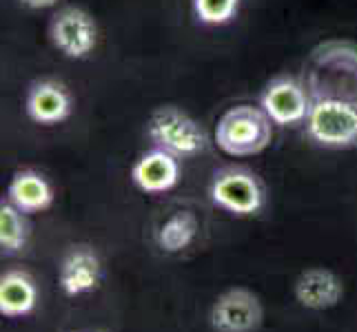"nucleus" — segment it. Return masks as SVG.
<instances>
[{"label":"nucleus","instance_id":"f257e3e1","mask_svg":"<svg viewBox=\"0 0 357 332\" xmlns=\"http://www.w3.org/2000/svg\"><path fill=\"white\" fill-rule=\"evenodd\" d=\"M302 84L313 102L337 100L357 106V45L324 42L304 63Z\"/></svg>","mask_w":357,"mask_h":332},{"label":"nucleus","instance_id":"f03ea898","mask_svg":"<svg viewBox=\"0 0 357 332\" xmlns=\"http://www.w3.org/2000/svg\"><path fill=\"white\" fill-rule=\"evenodd\" d=\"M264 109L238 104L225 111L215 125V144L227 155L249 157L262 153L273 140V127Z\"/></svg>","mask_w":357,"mask_h":332},{"label":"nucleus","instance_id":"7ed1b4c3","mask_svg":"<svg viewBox=\"0 0 357 332\" xmlns=\"http://www.w3.org/2000/svg\"><path fill=\"white\" fill-rule=\"evenodd\" d=\"M146 133H149L158 149L176 157L198 155L206 146L204 129L178 106L155 109L149 118V125H146Z\"/></svg>","mask_w":357,"mask_h":332},{"label":"nucleus","instance_id":"20e7f679","mask_svg":"<svg viewBox=\"0 0 357 332\" xmlns=\"http://www.w3.org/2000/svg\"><path fill=\"white\" fill-rule=\"evenodd\" d=\"M311 140L326 149H357V106L337 100L313 102L306 118Z\"/></svg>","mask_w":357,"mask_h":332},{"label":"nucleus","instance_id":"39448f33","mask_svg":"<svg viewBox=\"0 0 357 332\" xmlns=\"http://www.w3.org/2000/svg\"><path fill=\"white\" fill-rule=\"evenodd\" d=\"M211 202L231 215H255L264 204L260 182L242 168L220 171L211 184Z\"/></svg>","mask_w":357,"mask_h":332},{"label":"nucleus","instance_id":"423d86ee","mask_svg":"<svg viewBox=\"0 0 357 332\" xmlns=\"http://www.w3.org/2000/svg\"><path fill=\"white\" fill-rule=\"evenodd\" d=\"M49 35L58 52L73 60L87 58L98 45L96 20L80 7L60 9L49 24Z\"/></svg>","mask_w":357,"mask_h":332},{"label":"nucleus","instance_id":"0eeeda50","mask_svg":"<svg viewBox=\"0 0 357 332\" xmlns=\"http://www.w3.org/2000/svg\"><path fill=\"white\" fill-rule=\"evenodd\" d=\"M211 328L215 332H253L262 326V303L246 288H231L220 294L211 308Z\"/></svg>","mask_w":357,"mask_h":332},{"label":"nucleus","instance_id":"6e6552de","mask_svg":"<svg viewBox=\"0 0 357 332\" xmlns=\"http://www.w3.org/2000/svg\"><path fill=\"white\" fill-rule=\"evenodd\" d=\"M262 109L273 120V125L289 127L309 118L313 100L306 93L304 84L293 78H275L268 82L262 93Z\"/></svg>","mask_w":357,"mask_h":332},{"label":"nucleus","instance_id":"1a4fd4ad","mask_svg":"<svg viewBox=\"0 0 357 332\" xmlns=\"http://www.w3.org/2000/svg\"><path fill=\"white\" fill-rule=\"evenodd\" d=\"M102 277L100 257L89 246H73L63 260L58 284L67 297H80L98 288Z\"/></svg>","mask_w":357,"mask_h":332},{"label":"nucleus","instance_id":"9d476101","mask_svg":"<svg viewBox=\"0 0 357 332\" xmlns=\"http://www.w3.org/2000/svg\"><path fill=\"white\" fill-rule=\"evenodd\" d=\"M24 111L36 125H58L71 116V95L58 80H36L24 100Z\"/></svg>","mask_w":357,"mask_h":332},{"label":"nucleus","instance_id":"9b49d317","mask_svg":"<svg viewBox=\"0 0 357 332\" xmlns=\"http://www.w3.org/2000/svg\"><path fill=\"white\" fill-rule=\"evenodd\" d=\"M180 180L178 157L162 149L149 151L138 157V162L131 166V182L142 193H167Z\"/></svg>","mask_w":357,"mask_h":332},{"label":"nucleus","instance_id":"f8f14e48","mask_svg":"<svg viewBox=\"0 0 357 332\" xmlns=\"http://www.w3.org/2000/svg\"><path fill=\"white\" fill-rule=\"evenodd\" d=\"M295 299L304 308L311 310H328L335 308L344 297L342 279L326 268H309L295 281Z\"/></svg>","mask_w":357,"mask_h":332},{"label":"nucleus","instance_id":"ddd939ff","mask_svg":"<svg viewBox=\"0 0 357 332\" xmlns=\"http://www.w3.org/2000/svg\"><path fill=\"white\" fill-rule=\"evenodd\" d=\"M9 202L22 213H40L54 204V191L49 182L31 168L18 171L9 182Z\"/></svg>","mask_w":357,"mask_h":332},{"label":"nucleus","instance_id":"4468645a","mask_svg":"<svg viewBox=\"0 0 357 332\" xmlns=\"http://www.w3.org/2000/svg\"><path fill=\"white\" fill-rule=\"evenodd\" d=\"M38 303V290L29 275L11 270L0 277V315L9 319L27 317Z\"/></svg>","mask_w":357,"mask_h":332},{"label":"nucleus","instance_id":"2eb2a0df","mask_svg":"<svg viewBox=\"0 0 357 332\" xmlns=\"http://www.w3.org/2000/svg\"><path fill=\"white\" fill-rule=\"evenodd\" d=\"M198 235V219L189 211H178L167 217L155 232V242L165 253H182Z\"/></svg>","mask_w":357,"mask_h":332},{"label":"nucleus","instance_id":"dca6fc26","mask_svg":"<svg viewBox=\"0 0 357 332\" xmlns=\"http://www.w3.org/2000/svg\"><path fill=\"white\" fill-rule=\"evenodd\" d=\"M27 235L29 230L22 211H18L11 202H3V206H0V248L9 255L18 253L27 244Z\"/></svg>","mask_w":357,"mask_h":332},{"label":"nucleus","instance_id":"f3484780","mask_svg":"<svg viewBox=\"0 0 357 332\" xmlns=\"http://www.w3.org/2000/svg\"><path fill=\"white\" fill-rule=\"evenodd\" d=\"M240 0H193V11L204 24H225L236 18Z\"/></svg>","mask_w":357,"mask_h":332},{"label":"nucleus","instance_id":"a211bd4d","mask_svg":"<svg viewBox=\"0 0 357 332\" xmlns=\"http://www.w3.org/2000/svg\"><path fill=\"white\" fill-rule=\"evenodd\" d=\"M20 3L29 9H47V7H54L58 0H20Z\"/></svg>","mask_w":357,"mask_h":332}]
</instances>
